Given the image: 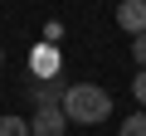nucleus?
Masks as SVG:
<instances>
[{
  "mask_svg": "<svg viewBox=\"0 0 146 136\" xmlns=\"http://www.w3.org/2000/svg\"><path fill=\"white\" fill-rule=\"evenodd\" d=\"M63 117L78 121V126H98V121L112 117V92L98 88V83H73L63 92Z\"/></svg>",
  "mask_w": 146,
  "mask_h": 136,
  "instance_id": "obj_1",
  "label": "nucleus"
},
{
  "mask_svg": "<svg viewBox=\"0 0 146 136\" xmlns=\"http://www.w3.org/2000/svg\"><path fill=\"white\" fill-rule=\"evenodd\" d=\"M29 131H34V136H63V131H68L63 107H39V112L29 117Z\"/></svg>",
  "mask_w": 146,
  "mask_h": 136,
  "instance_id": "obj_2",
  "label": "nucleus"
},
{
  "mask_svg": "<svg viewBox=\"0 0 146 136\" xmlns=\"http://www.w3.org/2000/svg\"><path fill=\"white\" fill-rule=\"evenodd\" d=\"M63 92H68V88H63L58 78H34V83H29V102H34V112H39V107H63V102H58Z\"/></svg>",
  "mask_w": 146,
  "mask_h": 136,
  "instance_id": "obj_3",
  "label": "nucleus"
},
{
  "mask_svg": "<svg viewBox=\"0 0 146 136\" xmlns=\"http://www.w3.org/2000/svg\"><path fill=\"white\" fill-rule=\"evenodd\" d=\"M117 24L136 39V34H146V0H122L117 5Z\"/></svg>",
  "mask_w": 146,
  "mask_h": 136,
  "instance_id": "obj_4",
  "label": "nucleus"
},
{
  "mask_svg": "<svg viewBox=\"0 0 146 136\" xmlns=\"http://www.w3.org/2000/svg\"><path fill=\"white\" fill-rule=\"evenodd\" d=\"M29 68H34V78H58L63 58H58V49H54V44H39V49H34V58H29Z\"/></svg>",
  "mask_w": 146,
  "mask_h": 136,
  "instance_id": "obj_5",
  "label": "nucleus"
},
{
  "mask_svg": "<svg viewBox=\"0 0 146 136\" xmlns=\"http://www.w3.org/2000/svg\"><path fill=\"white\" fill-rule=\"evenodd\" d=\"M0 136H34L29 131V117H20V112L15 117H0Z\"/></svg>",
  "mask_w": 146,
  "mask_h": 136,
  "instance_id": "obj_6",
  "label": "nucleus"
},
{
  "mask_svg": "<svg viewBox=\"0 0 146 136\" xmlns=\"http://www.w3.org/2000/svg\"><path fill=\"white\" fill-rule=\"evenodd\" d=\"M117 136H146V117H127Z\"/></svg>",
  "mask_w": 146,
  "mask_h": 136,
  "instance_id": "obj_7",
  "label": "nucleus"
},
{
  "mask_svg": "<svg viewBox=\"0 0 146 136\" xmlns=\"http://www.w3.org/2000/svg\"><path fill=\"white\" fill-rule=\"evenodd\" d=\"M131 97H136V102L146 107V68H141V73H136V78H131Z\"/></svg>",
  "mask_w": 146,
  "mask_h": 136,
  "instance_id": "obj_8",
  "label": "nucleus"
},
{
  "mask_svg": "<svg viewBox=\"0 0 146 136\" xmlns=\"http://www.w3.org/2000/svg\"><path fill=\"white\" fill-rule=\"evenodd\" d=\"M131 58H136V68H146V34L131 39Z\"/></svg>",
  "mask_w": 146,
  "mask_h": 136,
  "instance_id": "obj_9",
  "label": "nucleus"
},
{
  "mask_svg": "<svg viewBox=\"0 0 146 136\" xmlns=\"http://www.w3.org/2000/svg\"><path fill=\"white\" fill-rule=\"evenodd\" d=\"M0 63H5V49H0Z\"/></svg>",
  "mask_w": 146,
  "mask_h": 136,
  "instance_id": "obj_10",
  "label": "nucleus"
}]
</instances>
